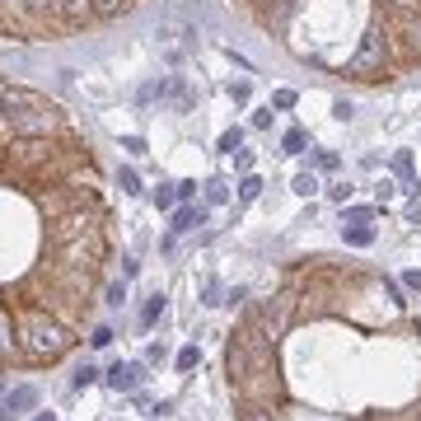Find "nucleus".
<instances>
[{"label":"nucleus","instance_id":"33","mask_svg":"<svg viewBox=\"0 0 421 421\" xmlns=\"http://www.w3.org/2000/svg\"><path fill=\"white\" fill-rule=\"evenodd\" d=\"M192 197H197V183H192V178H187V183H178V206H183V202H192Z\"/></svg>","mask_w":421,"mask_h":421},{"label":"nucleus","instance_id":"7","mask_svg":"<svg viewBox=\"0 0 421 421\" xmlns=\"http://www.w3.org/2000/svg\"><path fill=\"white\" fill-rule=\"evenodd\" d=\"M290 318H295V295H276V300H272V304H267L263 314L253 318V328H258V333H263L267 342H276V337H281V333H286L290 328Z\"/></svg>","mask_w":421,"mask_h":421},{"label":"nucleus","instance_id":"2","mask_svg":"<svg viewBox=\"0 0 421 421\" xmlns=\"http://www.w3.org/2000/svg\"><path fill=\"white\" fill-rule=\"evenodd\" d=\"M5 108H10V136H56L66 122L61 108L33 89H5Z\"/></svg>","mask_w":421,"mask_h":421},{"label":"nucleus","instance_id":"17","mask_svg":"<svg viewBox=\"0 0 421 421\" xmlns=\"http://www.w3.org/2000/svg\"><path fill=\"white\" fill-rule=\"evenodd\" d=\"M155 206L159 210H173V206H178V183H159L155 187Z\"/></svg>","mask_w":421,"mask_h":421},{"label":"nucleus","instance_id":"34","mask_svg":"<svg viewBox=\"0 0 421 421\" xmlns=\"http://www.w3.org/2000/svg\"><path fill=\"white\" fill-rule=\"evenodd\" d=\"M122 150H132V155H145V141H141V136H127V141H122Z\"/></svg>","mask_w":421,"mask_h":421},{"label":"nucleus","instance_id":"18","mask_svg":"<svg viewBox=\"0 0 421 421\" xmlns=\"http://www.w3.org/2000/svg\"><path fill=\"white\" fill-rule=\"evenodd\" d=\"M173 365H178V374H187V370H197V365H202V346H183Z\"/></svg>","mask_w":421,"mask_h":421},{"label":"nucleus","instance_id":"40","mask_svg":"<svg viewBox=\"0 0 421 421\" xmlns=\"http://www.w3.org/2000/svg\"><path fill=\"white\" fill-rule=\"evenodd\" d=\"M33 421H56V417H52V412H38V417H33Z\"/></svg>","mask_w":421,"mask_h":421},{"label":"nucleus","instance_id":"12","mask_svg":"<svg viewBox=\"0 0 421 421\" xmlns=\"http://www.w3.org/2000/svg\"><path fill=\"white\" fill-rule=\"evenodd\" d=\"M33 402H38V389H33V384H19V389H10V394H5V412H10V417H19V412H28Z\"/></svg>","mask_w":421,"mask_h":421},{"label":"nucleus","instance_id":"29","mask_svg":"<svg viewBox=\"0 0 421 421\" xmlns=\"http://www.w3.org/2000/svg\"><path fill=\"white\" fill-rule=\"evenodd\" d=\"M234 169L239 173H253V150H234Z\"/></svg>","mask_w":421,"mask_h":421},{"label":"nucleus","instance_id":"15","mask_svg":"<svg viewBox=\"0 0 421 421\" xmlns=\"http://www.w3.org/2000/svg\"><path fill=\"white\" fill-rule=\"evenodd\" d=\"M89 384H99V370L84 361V365H75V374H71V389H80V394H84Z\"/></svg>","mask_w":421,"mask_h":421},{"label":"nucleus","instance_id":"6","mask_svg":"<svg viewBox=\"0 0 421 421\" xmlns=\"http://www.w3.org/2000/svg\"><path fill=\"white\" fill-rule=\"evenodd\" d=\"M99 230V210H84V206H71L61 210L52 220V243H71V239H84Z\"/></svg>","mask_w":421,"mask_h":421},{"label":"nucleus","instance_id":"14","mask_svg":"<svg viewBox=\"0 0 421 421\" xmlns=\"http://www.w3.org/2000/svg\"><path fill=\"white\" fill-rule=\"evenodd\" d=\"M159 314H164V295H150V300H145V304H141V328H155L159 323Z\"/></svg>","mask_w":421,"mask_h":421},{"label":"nucleus","instance_id":"25","mask_svg":"<svg viewBox=\"0 0 421 421\" xmlns=\"http://www.w3.org/2000/svg\"><path fill=\"white\" fill-rule=\"evenodd\" d=\"M108 304H112V309L127 304V281H112V286H108Z\"/></svg>","mask_w":421,"mask_h":421},{"label":"nucleus","instance_id":"3","mask_svg":"<svg viewBox=\"0 0 421 421\" xmlns=\"http://www.w3.org/2000/svg\"><path fill=\"white\" fill-rule=\"evenodd\" d=\"M52 155H56L52 136H14V145H10V164L19 173H38L43 164H52Z\"/></svg>","mask_w":421,"mask_h":421},{"label":"nucleus","instance_id":"31","mask_svg":"<svg viewBox=\"0 0 421 421\" xmlns=\"http://www.w3.org/2000/svg\"><path fill=\"white\" fill-rule=\"evenodd\" d=\"M314 164H318V169H337V155H333V150H318Z\"/></svg>","mask_w":421,"mask_h":421},{"label":"nucleus","instance_id":"10","mask_svg":"<svg viewBox=\"0 0 421 421\" xmlns=\"http://www.w3.org/2000/svg\"><path fill=\"white\" fill-rule=\"evenodd\" d=\"M197 225H206V206H192V202H183V206L173 210V234H187V230H197Z\"/></svg>","mask_w":421,"mask_h":421},{"label":"nucleus","instance_id":"20","mask_svg":"<svg viewBox=\"0 0 421 421\" xmlns=\"http://www.w3.org/2000/svg\"><path fill=\"white\" fill-rule=\"evenodd\" d=\"M206 202H210V206H225V202H230V183L210 178V183H206Z\"/></svg>","mask_w":421,"mask_h":421},{"label":"nucleus","instance_id":"11","mask_svg":"<svg viewBox=\"0 0 421 421\" xmlns=\"http://www.w3.org/2000/svg\"><path fill=\"white\" fill-rule=\"evenodd\" d=\"M398 33L407 38V52L421 56V10H407V14H398Z\"/></svg>","mask_w":421,"mask_h":421},{"label":"nucleus","instance_id":"27","mask_svg":"<svg viewBox=\"0 0 421 421\" xmlns=\"http://www.w3.org/2000/svg\"><path fill=\"white\" fill-rule=\"evenodd\" d=\"M89 346H99V351L112 346V328H94V333H89Z\"/></svg>","mask_w":421,"mask_h":421},{"label":"nucleus","instance_id":"30","mask_svg":"<svg viewBox=\"0 0 421 421\" xmlns=\"http://www.w3.org/2000/svg\"><path fill=\"white\" fill-rule=\"evenodd\" d=\"M272 104H276V108H295V89H276Z\"/></svg>","mask_w":421,"mask_h":421},{"label":"nucleus","instance_id":"8","mask_svg":"<svg viewBox=\"0 0 421 421\" xmlns=\"http://www.w3.org/2000/svg\"><path fill=\"white\" fill-rule=\"evenodd\" d=\"M141 379H145V361H117V365L104 374V384L112 394H136Z\"/></svg>","mask_w":421,"mask_h":421},{"label":"nucleus","instance_id":"13","mask_svg":"<svg viewBox=\"0 0 421 421\" xmlns=\"http://www.w3.org/2000/svg\"><path fill=\"white\" fill-rule=\"evenodd\" d=\"M342 239L351 248H370V243H374V230H370V225H342Z\"/></svg>","mask_w":421,"mask_h":421},{"label":"nucleus","instance_id":"21","mask_svg":"<svg viewBox=\"0 0 421 421\" xmlns=\"http://www.w3.org/2000/svg\"><path fill=\"white\" fill-rule=\"evenodd\" d=\"M127 5H132V0H94V14H99V19H112V14H122Z\"/></svg>","mask_w":421,"mask_h":421},{"label":"nucleus","instance_id":"1","mask_svg":"<svg viewBox=\"0 0 421 421\" xmlns=\"http://www.w3.org/2000/svg\"><path fill=\"white\" fill-rule=\"evenodd\" d=\"M14 342H19V351H24L28 361H61V356L75 346V337H71V328H66L56 314L38 309V304H24V309H19V333H14Z\"/></svg>","mask_w":421,"mask_h":421},{"label":"nucleus","instance_id":"38","mask_svg":"<svg viewBox=\"0 0 421 421\" xmlns=\"http://www.w3.org/2000/svg\"><path fill=\"white\" fill-rule=\"evenodd\" d=\"M202 295H206L202 304H220V300H215V295H220V286H215V281H206V290H202Z\"/></svg>","mask_w":421,"mask_h":421},{"label":"nucleus","instance_id":"36","mask_svg":"<svg viewBox=\"0 0 421 421\" xmlns=\"http://www.w3.org/2000/svg\"><path fill=\"white\" fill-rule=\"evenodd\" d=\"M0 136H10V108H5V94H0Z\"/></svg>","mask_w":421,"mask_h":421},{"label":"nucleus","instance_id":"28","mask_svg":"<svg viewBox=\"0 0 421 421\" xmlns=\"http://www.w3.org/2000/svg\"><path fill=\"white\" fill-rule=\"evenodd\" d=\"M370 215H374L370 206H351V210H346V225H365Z\"/></svg>","mask_w":421,"mask_h":421},{"label":"nucleus","instance_id":"22","mask_svg":"<svg viewBox=\"0 0 421 421\" xmlns=\"http://www.w3.org/2000/svg\"><path fill=\"white\" fill-rule=\"evenodd\" d=\"M10 346H19V342L10 337V309L0 304V356H10Z\"/></svg>","mask_w":421,"mask_h":421},{"label":"nucleus","instance_id":"4","mask_svg":"<svg viewBox=\"0 0 421 421\" xmlns=\"http://www.w3.org/2000/svg\"><path fill=\"white\" fill-rule=\"evenodd\" d=\"M56 248H61V258H66L71 272H94V267L104 263V234L99 230L84 234V239H71V243H56Z\"/></svg>","mask_w":421,"mask_h":421},{"label":"nucleus","instance_id":"19","mask_svg":"<svg viewBox=\"0 0 421 421\" xmlns=\"http://www.w3.org/2000/svg\"><path fill=\"white\" fill-rule=\"evenodd\" d=\"M239 197H243V202H258V197H263V178H258V173H243V183H239Z\"/></svg>","mask_w":421,"mask_h":421},{"label":"nucleus","instance_id":"39","mask_svg":"<svg viewBox=\"0 0 421 421\" xmlns=\"http://www.w3.org/2000/svg\"><path fill=\"white\" fill-rule=\"evenodd\" d=\"M402 286H407V290H417V295H421V272H407V276H402Z\"/></svg>","mask_w":421,"mask_h":421},{"label":"nucleus","instance_id":"32","mask_svg":"<svg viewBox=\"0 0 421 421\" xmlns=\"http://www.w3.org/2000/svg\"><path fill=\"white\" fill-rule=\"evenodd\" d=\"M333 117H337V122H351V117H356V108H351V104H346V99H342V104L333 108Z\"/></svg>","mask_w":421,"mask_h":421},{"label":"nucleus","instance_id":"37","mask_svg":"<svg viewBox=\"0 0 421 421\" xmlns=\"http://www.w3.org/2000/svg\"><path fill=\"white\" fill-rule=\"evenodd\" d=\"M136 272H141V267H136V258H122V281H132Z\"/></svg>","mask_w":421,"mask_h":421},{"label":"nucleus","instance_id":"35","mask_svg":"<svg viewBox=\"0 0 421 421\" xmlns=\"http://www.w3.org/2000/svg\"><path fill=\"white\" fill-rule=\"evenodd\" d=\"M328 197H333V202H342V206H346V197H351V187H346V183H337V187H328Z\"/></svg>","mask_w":421,"mask_h":421},{"label":"nucleus","instance_id":"26","mask_svg":"<svg viewBox=\"0 0 421 421\" xmlns=\"http://www.w3.org/2000/svg\"><path fill=\"white\" fill-rule=\"evenodd\" d=\"M281 150H286V155H300V150H304V132H286Z\"/></svg>","mask_w":421,"mask_h":421},{"label":"nucleus","instance_id":"41","mask_svg":"<svg viewBox=\"0 0 421 421\" xmlns=\"http://www.w3.org/2000/svg\"><path fill=\"white\" fill-rule=\"evenodd\" d=\"M379 421H417V417H379Z\"/></svg>","mask_w":421,"mask_h":421},{"label":"nucleus","instance_id":"5","mask_svg":"<svg viewBox=\"0 0 421 421\" xmlns=\"http://www.w3.org/2000/svg\"><path fill=\"white\" fill-rule=\"evenodd\" d=\"M384 61H389V52H384V38H379V28H374V33L361 38V52L346 61V71L361 75V80H374V75H384Z\"/></svg>","mask_w":421,"mask_h":421},{"label":"nucleus","instance_id":"42","mask_svg":"<svg viewBox=\"0 0 421 421\" xmlns=\"http://www.w3.org/2000/svg\"><path fill=\"white\" fill-rule=\"evenodd\" d=\"M0 421H14V417H10V412H5V402H0Z\"/></svg>","mask_w":421,"mask_h":421},{"label":"nucleus","instance_id":"23","mask_svg":"<svg viewBox=\"0 0 421 421\" xmlns=\"http://www.w3.org/2000/svg\"><path fill=\"white\" fill-rule=\"evenodd\" d=\"M239 145H243V132H239V127H230V132L220 136V145H215V150H220V155H234Z\"/></svg>","mask_w":421,"mask_h":421},{"label":"nucleus","instance_id":"16","mask_svg":"<svg viewBox=\"0 0 421 421\" xmlns=\"http://www.w3.org/2000/svg\"><path fill=\"white\" fill-rule=\"evenodd\" d=\"M117 187H122L127 197H141V192H145V187H141V173H136V169H117Z\"/></svg>","mask_w":421,"mask_h":421},{"label":"nucleus","instance_id":"9","mask_svg":"<svg viewBox=\"0 0 421 421\" xmlns=\"http://www.w3.org/2000/svg\"><path fill=\"white\" fill-rule=\"evenodd\" d=\"M47 10H56L66 24H84L94 14V0H47Z\"/></svg>","mask_w":421,"mask_h":421},{"label":"nucleus","instance_id":"24","mask_svg":"<svg viewBox=\"0 0 421 421\" xmlns=\"http://www.w3.org/2000/svg\"><path fill=\"white\" fill-rule=\"evenodd\" d=\"M295 192H300V197H314L318 178H314V173H295Z\"/></svg>","mask_w":421,"mask_h":421}]
</instances>
